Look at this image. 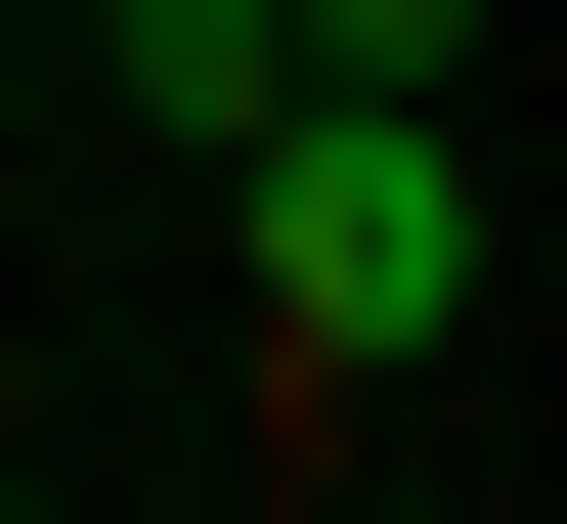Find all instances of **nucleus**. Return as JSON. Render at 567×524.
Returning <instances> with one entry per match:
<instances>
[{
	"instance_id": "obj_1",
	"label": "nucleus",
	"mask_w": 567,
	"mask_h": 524,
	"mask_svg": "<svg viewBox=\"0 0 567 524\" xmlns=\"http://www.w3.org/2000/svg\"><path fill=\"white\" fill-rule=\"evenodd\" d=\"M218 219H262V393L350 438V393L481 350V88H262V132H218Z\"/></svg>"
},
{
	"instance_id": "obj_2",
	"label": "nucleus",
	"mask_w": 567,
	"mask_h": 524,
	"mask_svg": "<svg viewBox=\"0 0 567 524\" xmlns=\"http://www.w3.org/2000/svg\"><path fill=\"white\" fill-rule=\"evenodd\" d=\"M262 88H481V0H262Z\"/></svg>"
}]
</instances>
